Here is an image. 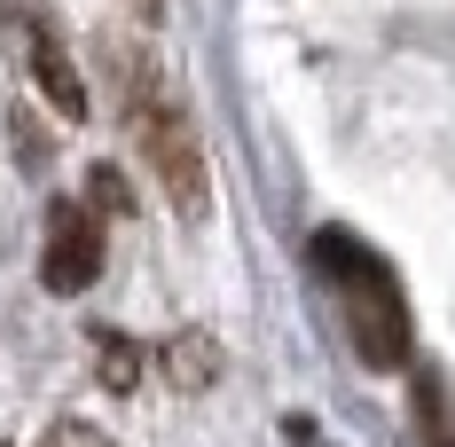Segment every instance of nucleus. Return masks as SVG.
Returning <instances> with one entry per match:
<instances>
[{
  "label": "nucleus",
  "instance_id": "obj_3",
  "mask_svg": "<svg viewBox=\"0 0 455 447\" xmlns=\"http://www.w3.org/2000/svg\"><path fill=\"white\" fill-rule=\"evenodd\" d=\"M94 275H102V220H94L79 196H55L47 204V243H40V283L79 299Z\"/></svg>",
  "mask_w": 455,
  "mask_h": 447
},
{
  "label": "nucleus",
  "instance_id": "obj_2",
  "mask_svg": "<svg viewBox=\"0 0 455 447\" xmlns=\"http://www.w3.org/2000/svg\"><path fill=\"white\" fill-rule=\"evenodd\" d=\"M134 141L141 157H149V173L173 188V204H181V220H204V204H212V188H204V149H196V126H188V110L173 102L165 87H134Z\"/></svg>",
  "mask_w": 455,
  "mask_h": 447
},
{
  "label": "nucleus",
  "instance_id": "obj_6",
  "mask_svg": "<svg viewBox=\"0 0 455 447\" xmlns=\"http://www.w3.org/2000/svg\"><path fill=\"white\" fill-rule=\"evenodd\" d=\"M432 447H455V440H432Z\"/></svg>",
  "mask_w": 455,
  "mask_h": 447
},
{
  "label": "nucleus",
  "instance_id": "obj_4",
  "mask_svg": "<svg viewBox=\"0 0 455 447\" xmlns=\"http://www.w3.org/2000/svg\"><path fill=\"white\" fill-rule=\"evenodd\" d=\"M0 16H8V24H16V40H24V71H32V87H40L63 118H87V87H79V71H71L63 32H55L47 16H32L24 0H0Z\"/></svg>",
  "mask_w": 455,
  "mask_h": 447
},
{
  "label": "nucleus",
  "instance_id": "obj_1",
  "mask_svg": "<svg viewBox=\"0 0 455 447\" xmlns=\"http://www.w3.org/2000/svg\"><path fill=\"white\" fill-rule=\"evenodd\" d=\"M315 267L346 291V330H354V354L369 369H409V299H401V275L385 267L369 243H354L346 227H322L315 235Z\"/></svg>",
  "mask_w": 455,
  "mask_h": 447
},
{
  "label": "nucleus",
  "instance_id": "obj_5",
  "mask_svg": "<svg viewBox=\"0 0 455 447\" xmlns=\"http://www.w3.org/2000/svg\"><path fill=\"white\" fill-rule=\"evenodd\" d=\"M40 447H110V440H102L94 424H55V432H47Z\"/></svg>",
  "mask_w": 455,
  "mask_h": 447
}]
</instances>
